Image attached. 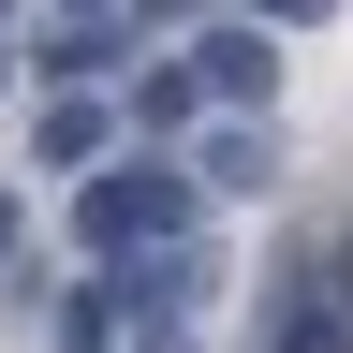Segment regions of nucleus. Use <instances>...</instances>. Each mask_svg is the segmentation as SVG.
Masks as SVG:
<instances>
[{
  "label": "nucleus",
  "mask_w": 353,
  "mask_h": 353,
  "mask_svg": "<svg viewBox=\"0 0 353 353\" xmlns=\"http://www.w3.org/2000/svg\"><path fill=\"white\" fill-rule=\"evenodd\" d=\"M192 206H206L192 162H132V148H118V162L74 192V236L103 250V265H162V250H192Z\"/></svg>",
  "instance_id": "f257e3e1"
},
{
  "label": "nucleus",
  "mask_w": 353,
  "mask_h": 353,
  "mask_svg": "<svg viewBox=\"0 0 353 353\" xmlns=\"http://www.w3.org/2000/svg\"><path fill=\"white\" fill-rule=\"evenodd\" d=\"M192 88H206L221 118H265V103H280V30H265V15H221L192 44Z\"/></svg>",
  "instance_id": "f03ea898"
},
{
  "label": "nucleus",
  "mask_w": 353,
  "mask_h": 353,
  "mask_svg": "<svg viewBox=\"0 0 353 353\" xmlns=\"http://www.w3.org/2000/svg\"><path fill=\"white\" fill-rule=\"evenodd\" d=\"M265 353H353V309L294 265V280H280V309H265Z\"/></svg>",
  "instance_id": "7ed1b4c3"
},
{
  "label": "nucleus",
  "mask_w": 353,
  "mask_h": 353,
  "mask_svg": "<svg viewBox=\"0 0 353 353\" xmlns=\"http://www.w3.org/2000/svg\"><path fill=\"white\" fill-rule=\"evenodd\" d=\"M192 176H206V192H250V176H265V118H221V132H192Z\"/></svg>",
  "instance_id": "20e7f679"
},
{
  "label": "nucleus",
  "mask_w": 353,
  "mask_h": 353,
  "mask_svg": "<svg viewBox=\"0 0 353 353\" xmlns=\"http://www.w3.org/2000/svg\"><path fill=\"white\" fill-rule=\"evenodd\" d=\"M44 74H59V88L118 74V15H59V30H44Z\"/></svg>",
  "instance_id": "39448f33"
},
{
  "label": "nucleus",
  "mask_w": 353,
  "mask_h": 353,
  "mask_svg": "<svg viewBox=\"0 0 353 353\" xmlns=\"http://www.w3.org/2000/svg\"><path fill=\"white\" fill-rule=\"evenodd\" d=\"M118 148V118L88 103V88H59V103H44V162H103Z\"/></svg>",
  "instance_id": "423d86ee"
},
{
  "label": "nucleus",
  "mask_w": 353,
  "mask_h": 353,
  "mask_svg": "<svg viewBox=\"0 0 353 353\" xmlns=\"http://www.w3.org/2000/svg\"><path fill=\"white\" fill-rule=\"evenodd\" d=\"M192 118H206L192 74H148V88H132V132H192Z\"/></svg>",
  "instance_id": "0eeeda50"
},
{
  "label": "nucleus",
  "mask_w": 353,
  "mask_h": 353,
  "mask_svg": "<svg viewBox=\"0 0 353 353\" xmlns=\"http://www.w3.org/2000/svg\"><path fill=\"white\" fill-rule=\"evenodd\" d=\"M59 339H74V353H118V280H88V294H59Z\"/></svg>",
  "instance_id": "6e6552de"
},
{
  "label": "nucleus",
  "mask_w": 353,
  "mask_h": 353,
  "mask_svg": "<svg viewBox=\"0 0 353 353\" xmlns=\"http://www.w3.org/2000/svg\"><path fill=\"white\" fill-rule=\"evenodd\" d=\"M309 280H324V294L353 309V236H324V250H309Z\"/></svg>",
  "instance_id": "1a4fd4ad"
},
{
  "label": "nucleus",
  "mask_w": 353,
  "mask_h": 353,
  "mask_svg": "<svg viewBox=\"0 0 353 353\" xmlns=\"http://www.w3.org/2000/svg\"><path fill=\"white\" fill-rule=\"evenodd\" d=\"M236 15H265V30H309V15H339V0H236Z\"/></svg>",
  "instance_id": "9d476101"
},
{
  "label": "nucleus",
  "mask_w": 353,
  "mask_h": 353,
  "mask_svg": "<svg viewBox=\"0 0 353 353\" xmlns=\"http://www.w3.org/2000/svg\"><path fill=\"white\" fill-rule=\"evenodd\" d=\"M15 250H30V206H15V192H0V265H15Z\"/></svg>",
  "instance_id": "9b49d317"
},
{
  "label": "nucleus",
  "mask_w": 353,
  "mask_h": 353,
  "mask_svg": "<svg viewBox=\"0 0 353 353\" xmlns=\"http://www.w3.org/2000/svg\"><path fill=\"white\" fill-rule=\"evenodd\" d=\"M74 15H118V0H74Z\"/></svg>",
  "instance_id": "f8f14e48"
},
{
  "label": "nucleus",
  "mask_w": 353,
  "mask_h": 353,
  "mask_svg": "<svg viewBox=\"0 0 353 353\" xmlns=\"http://www.w3.org/2000/svg\"><path fill=\"white\" fill-rule=\"evenodd\" d=\"M0 15H15V0H0Z\"/></svg>",
  "instance_id": "ddd939ff"
}]
</instances>
